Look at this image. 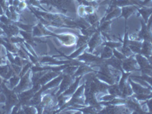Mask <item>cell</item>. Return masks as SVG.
Masks as SVG:
<instances>
[{"mask_svg": "<svg viewBox=\"0 0 152 114\" xmlns=\"http://www.w3.org/2000/svg\"><path fill=\"white\" fill-rule=\"evenodd\" d=\"M30 76V72H28L25 75L21 77L20 79V82L18 85L16 87H15L13 91L15 93H21V92L27 90L28 88H30V85H31V81L29 78Z\"/></svg>", "mask_w": 152, "mask_h": 114, "instance_id": "6da1fadb", "label": "cell"}, {"mask_svg": "<svg viewBox=\"0 0 152 114\" xmlns=\"http://www.w3.org/2000/svg\"><path fill=\"white\" fill-rule=\"evenodd\" d=\"M0 28H2V31H4V33L6 34L7 37H11L12 36H15L18 34H19L20 31H19L18 28L15 24H4L0 22Z\"/></svg>", "mask_w": 152, "mask_h": 114, "instance_id": "7a4b0ae2", "label": "cell"}, {"mask_svg": "<svg viewBox=\"0 0 152 114\" xmlns=\"http://www.w3.org/2000/svg\"><path fill=\"white\" fill-rule=\"evenodd\" d=\"M49 35H53V36L56 37L57 38H59L60 41L62 42L63 44L66 46H72L76 42L75 37L71 34H62V35H56L53 34H51L50 32Z\"/></svg>", "mask_w": 152, "mask_h": 114, "instance_id": "3957f363", "label": "cell"}, {"mask_svg": "<svg viewBox=\"0 0 152 114\" xmlns=\"http://www.w3.org/2000/svg\"><path fill=\"white\" fill-rule=\"evenodd\" d=\"M34 94V92L33 91V90L26 91H22L21 93H19V102L21 103V105L22 104H27L28 103H29V101L31 100V99L33 97Z\"/></svg>", "mask_w": 152, "mask_h": 114, "instance_id": "277c9868", "label": "cell"}, {"mask_svg": "<svg viewBox=\"0 0 152 114\" xmlns=\"http://www.w3.org/2000/svg\"><path fill=\"white\" fill-rule=\"evenodd\" d=\"M72 83V77L71 76H69V75H66L62 80V82L60 85V88H59V91L58 92L57 94H60L63 93L65 91L69 88L70 85H71Z\"/></svg>", "mask_w": 152, "mask_h": 114, "instance_id": "5b68a950", "label": "cell"}, {"mask_svg": "<svg viewBox=\"0 0 152 114\" xmlns=\"http://www.w3.org/2000/svg\"><path fill=\"white\" fill-rule=\"evenodd\" d=\"M135 63H136L135 60H134L132 57H130L129 59H126V60H125L124 62H123V69H124L126 72H130L132 71V70H135V69H136L135 67Z\"/></svg>", "mask_w": 152, "mask_h": 114, "instance_id": "8992f818", "label": "cell"}, {"mask_svg": "<svg viewBox=\"0 0 152 114\" xmlns=\"http://www.w3.org/2000/svg\"><path fill=\"white\" fill-rule=\"evenodd\" d=\"M59 75V72H49L45 74L43 76L40 77L38 82L40 84V85H45L48 81H50L51 79H53V78H55L56 76Z\"/></svg>", "mask_w": 152, "mask_h": 114, "instance_id": "52a82bcc", "label": "cell"}, {"mask_svg": "<svg viewBox=\"0 0 152 114\" xmlns=\"http://www.w3.org/2000/svg\"><path fill=\"white\" fill-rule=\"evenodd\" d=\"M100 42V36L99 33H96L89 42V47H90V52H92L97 46H98L99 43Z\"/></svg>", "mask_w": 152, "mask_h": 114, "instance_id": "ba28073f", "label": "cell"}, {"mask_svg": "<svg viewBox=\"0 0 152 114\" xmlns=\"http://www.w3.org/2000/svg\"><path fill=\"white\" fill-rule=\"evenodd\" d=\"M78 59H81V60H84L85 62H100L102 61L101 59H99L98 57L95 56L94 55H91V54L89 53H85L84 55H82L81 56L78 57Z\"/></svg>", "mask_w": 152, "mask_h": 114, "instance_id": "9c48e42d", "label": "cell"}, {"mask_svg": "<svg viewBox=\"0 0 152 114\" xmlns=\"http://www.w3.org/2000/svg\"><path fill=\"white\" fill-rule=\"evenodd\" d=\"M151 52V44L150 41L145 40V42L142 44L140 53L143 55L146 56H150Z\"/></svg>", "mask_w": 152, "mask_h": 114, "instance_id": "30bf717a", "label": "cell"}, {"mask_svg": "<svg viewBox=\"0 0 152 114\" xmlns=\"http://www.w3.org/2000/svg\"><path fill=\"white\" fill-rule=\"evenodd\" d=\"M131 82V85L132 87L133 88V91H135V93H136L137 94H150L151 93V91L150 90H148L146 88H144L142 85H139L138 84H135V83H133L132 81H130Z\"/></svg>", "mask_w": 152, "mask_h": 114, "instance_id": "8fae6325", "label": "cell"}, {"mask_svg": "<svg viewBox=\"0 0 152 114\" xmlns=\"http://www.w3.org/2000/svg\"><path fill=\"white\" fill-rule=\"evenodd\" d=\"M136 61H138V64L141 66L142 69H151L150 63L148 62L146 58L142 56V55H137L136 56Z\"/></svg>", "mask_w": 152, "mask_h": 114, "instance_id": "7c38bea8", "label": "cell"}, {"mask_svg": "<svg viewBox=\"0 0 152 114\" xmlns=\"http://www.w3.org/2000/svg\"><path fill=\"white\" fill-rule=\"evenodd\" d=\"M62 76L59 75L58 78H56V79L52 80L50 82H49L48 84H47V85H44L43 88H42L41 89H40V91L43 92L45 90L48 89V88H51L54 86H56V85H59V83L62 81Z\"/></svg>", "mask_w": 152, "mask_h": 114, "instance_id": "4fadbf2b", "label": "cell"}, {"mask_svg": "<svg viewBox=\"0 0 152 114\" xmlns=\"http://www.w3.org/2000/svg\"><path fill=\"white\" fill-rule=\"evenodd\" d=\"M81 78V75H80L78 78H77L75 82L73 85H70V86L69 87V88H68V89H66V90L65 91V92L63 93V96H66V95L72 94H73V93H75V92L76 89H77V88H78V83H79L80 78Z\"/></svg>", "mask_w": 152, "mask_h": 114, "instance_id": "5bb4252c", "label": "cell"}, {"mask_svg": "<svg viewBox=\"0 0 152 114\" xmlns=\"http://www.w3.org/2000/svg\"><path fill=\"white\" fill-rule=\"evenodd\" d=\"M21 77L18 75L15 74L14 75H12L10 78H9V84H10V88L11 89H14L15 87H16L20 81Z\"/></svg>", "mask_w": 152, "mask_h": 114, "instance_id": "9a60e30c", "label": "cell"}, {"mask_svg": "<svg viewBox=\"0 0 152 114\" xmlns=\"http://www.w3.org/2000/svg\"><path fill=\"white\" fill-rule=\"evenodd\" d=\"M135 11V8L134 7H123L122 9V16L125 17L126 20L129 17L130 15H132Z\"/></svg>", "mask_w": 152, "mask_h": 114, "instance_id": "2e32d148", "label": "cell"}, {"mask_svg": "<svg viewBox=\"0 0 152 114\" xmlns=\"http://www.w3.org/2000/svg\"><path fill=\"white\" fill-rule=\"evenodd\" d=\"M2 45H3L4 47H5V49L7 50V51L13 53H16L18 52V50L16 49V47L12 45V43H10V42L5 41V40H4V41L2 42Z\"/></svg>", "mask_w": 152, "mask_h": 114, "instance_id": "e0dca14e", "label": "cell"}, {"mask_svg": "<svg viewBox=\"0 0 152 114\" xmlns=\"http://www.w3.org/2000/svg\"><path fill=\"white\" fill-rule=\"evenodd\" d=\"M113 55V51L111 50V48H110L109 47H104V49H103V52H102V59H110V57H112V56Z\"/></svg>", "mask_w": 152, "mask_h": 114, "instance_id": "ac0fdd59", "label": "cell"}, {"mask_svg": "<svg viewBox=\"0 0 152 114\" xmlns=\"http://www.w3.org/2000/svg\"><path fill=\"white\" fill-rule=\"evenodd\" d=\"M139 12L142 14V17L147 22L148 18L151 15V9H142L141 10L139 9Z\"/></svg>", "mask_w": 152, "mask_h": 114, "instance_id": "d6986e66", "label": "cell"}, {"mask_svg": "<svg viewBox=\"0 0 152 114\" xmlns=\"http://www.w3.org/2000/svg\"><path fill=\"white\" fill-rule=\"evenodd\" d=\"M78 37H79V40H78V43H77V47H81L82 45H85V43L89 40V37L85 36V35H84V36H79Z\"/></svg>", "mask_w": 152, "mask_h": 114, "instance_id": "ffe728a7", "label": "cell"}, {"mask_svg": "<svg viewBox=\"0 0 152 114\" xmlns=\"http://www.w3.org/2000/svg\"><path fill=\"white\" fill-rule=\"evenodd\" d=\"M9 66L7 64L4 65V66H0V76L5 78L8 72H9Z\"/></svg>", "mask_w": 152, "mask_h": 114, "instance_id": "44dd1931", "label": "cell"}, {"mask_svg": "<svg viewBox=\"0 0 152 114\" xmlns=\"http://www.w3.org/2000/svg\"><path fill=\"white\" fill-rule=\"evenodd\" d=\"M121 10L119 9H114L112 12H110V14H108V15L106 17V20H110V19L113 18L117 17L120 13H121Z\"/></svg>", "mask_w": 152, "mask_h": 114, "instance_id": "7402d4cb", "label": "cell"}, {"mask_svg": "<svg viewBox=\"0 0 152 114\" xmlns=\"http://www.w3.org/2000/svg\"><path fill=\"white\" fill-rule=\"evenodd\" d=\"M15 24L18 27H20L24 31H27V32H31L32 31V28H33L32 25H30V24H23L21 23L18 22L15 23Z\"/></svg>", "mask_w": 152, "mask_h": 114, "instance_id": "603a6c76", "label": "cell"}, {"mask_svg": "<svg viewBox=\"0 0 152 114\" xmlns=\"http://www.w3.org/2000/svg\"><path fill=\"white\" fill-rule=\"evenodd\" d=\"M0 22L2 23V24H6V25L13 24V21H12L9 18H8L6 15H0Z\"/></svg>", "mask_w": 152, "mask_h": 114, "instance_id": "cb8c5ba5", "label": "cell"}, {"mask_svg": "<svg viewBox=\"0 0 152 114\" xmlns=\"http://www.w3.org/2000/svg\"><path fill=\"white\" fill-rule=\"evenodd\" d=\"M86 47H87V45H85H85H83L82 47H80L79 49H78V50H77V51H75V53H73L71 56H66V57H67L68 59H72V58H75L76 56H78L79 55V54L81 53L82 51H83L84 49L86 48Z\"/></svg>", "mask_w": 152, "mask_h": 114, "instance_id": "d4e9b609", "label": "cell"}, {"mask_svg": "<svg viewBox=\"0 0 152 114\" xmlns=\"http://www.w3.org/2000/svg\"><path fill=\"white\" fill-rule=\"evenodd\" d=\"M88 71H91V69H89L88 66H81V67H79L78 72H76V74L75 75H81H81L84 74V73L88 72Z\"/></svg>", "mask_w": 152, "mask_h": 114, "instance_id": "484cf974", "label": "cell"}, {"mask_svg": "<svg viewBox=\"0 0 152 114\" xmlns=\"http://www.w3.org/2000/svg\"><path fill=\"white\" fill-rule=\"evenodd\" d=\"M43 31H42L41 28H40L39 27L36 26L33 29V37H41L43 36Z\"/></svg>", "mask_w": 152, "mask_h": 114, "instance_id": "4316f807", "label": "cell"}, {"mask_svg": "<svg viewBox=\"0 0 152 114\" xmlns=\"http://www.w3.org/2000/svg\"><path fill=\"white\" fill-rule=\"evenodd\" d=\"M87 18H88V21L91 24H95L97 21V19H98L97 18V16L94 14H90L89 15L87 16Z\"/></svg>", "mask_w": 152, "mask_h": 114, "instance_id": "83f0119b", "label": "cell"}, {"mask_svg": "<svg viewBox=\"0 0 152 114\" xmlns=\"http://www.w3.org/2000/svg\"><path fill=\"white\" fill-rule=\"evenodd\" d=\"M106 45H107V47H109L110 48L113 49V48H116V47H121L122 44L121 43H113V42H108V43H106Z\"/></svg>", "mask_w": 152, "mask_h": 114, "instance_id": "f1b7e54d", "label": "cell"}, {"mask_svg": "<svg viewBox=\"0 0 152 114\" xmlns=\"http://www.w3.org/2000/svg\"><path fill=\"white\" fill-rule=\"evenodd\" d=\"M76 69H77L76 66H67V69L65 70V72L68 75H71L72 73H74Z\"/></svg>", "mask_w": 152, "mask_h": 114, "instance_id": "f546056e", "label": "cell"}, {"mask_svg": "<svg viewBox=\"0 0 152 114\" xmlns=\"http://www.w3.org/2000/svg\"><path fill=\"white\" fill-rule=\"evenodd\" d=\"M113 53L114 54V56H116V58H117L118 59H123L125 58V56L123 54H122L121 53L118 52L117 50H113Z\"/></svg>", "mask_w": 152, "mask_h": 114, "instance_id": "4dcf8cb0", "label": "cell"}, {"mask_svg": "<svg viewBox=\"0 0 152 114\" xmlns=\"http://www.w3.org/2000/svg\"><path fill=\"white\" fill-rule=\"evenodd\" d=\"M78 14H79L80 16L81 17H85L86 16V13L85 12V6L84 5H81L78 8Z\"/></svg>", "mask_w": 152, "mask_h": 114, "instance_id": "1f68e13d", "label": "cell"}, {"mask_svg": "<svg viewBox=\"0 0 152 114\" xmlns=\"http://www.w3.org/2000/svg\"><path fill=\"white\" fill-rule=\"evenodd\" d=\"M18 56H20L22 59H27V53L24 52L23 50H18Z\"/></svg>", "mask_w": 152, "mask_h": 114, "instance_id": "d6a6232c", "label": "cell"}, {"mask_svg": "<svg viewBox=\"0 0 152 114\" xmlns=\"http://www.w3.org/2000/svg\"><path fill=\"white\" fill-rule=\"evenodd\" d=\"M85 12L88 14H93L94 12V9L93 7L90 6V5H87V6H85Z\"/></svg>", "mask_w": 152, "mask_h": 114, "instance_id": "836d02e7", "label": "cell"}, {"mask_svg": "<svg viewBox=\"0 0 152 114\" xmlns=\"http://www.w3.org/2000/svg\"><path fill=\"white\" fill-rule=\"evenodd\" d=\"M7 57L9 61L11 62V64H13L15 62V58L13 57L12 54L11 53V52H9V51H7Z\"/></svg>", "mask_w": 152, "mask_h": 114, "instance_id": "e575fe53", "label": "cell"}, {"mask_svg": "<svg viewBox=\"0 0 152 114\" xmlns=\"http://www.w3.org/2000/svg\"><path fill=\"white\" fill-rule=\"evenodd\" d=\"M110 22H106L104 23V24H103L102 25H101V27H100V30H101V31H107V30H108V28L110 27Z\"/></svg>", "mask_w": 152, "mask_h": 114, "instance_id": "d590c367", "label": "cell"}, {"mask_svg": "<svg viewBox=\"0 0 152 114\" xmlns=\"http://www.w3.org/2000/svg\"><path fill=\"white\" fill-rule=\"evenodd\" d=\"M5 96L4 94H0V104H2V103H5Z\"/></svg>", "mask_w": 152, "mask_h": 114, "instance_id": "8d00e7d4", "label": "cell"}, {"mask_svg": "<svg viewBox=\"0 0 152 114\" xmlns=\"http://www.w3.org/2000/svg\"><path fill=\"white\" fill-rule=\"evenodd\" d=\"M2 34H4V31H2V29L1 28H0V35H2Z\"/></svg>", "mask_w": 152, "mask_h": 114, "instance_id": "74e56055", "label": "cell"}]
</instances>
